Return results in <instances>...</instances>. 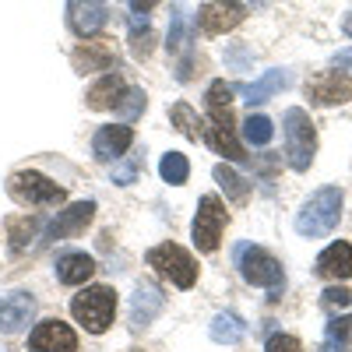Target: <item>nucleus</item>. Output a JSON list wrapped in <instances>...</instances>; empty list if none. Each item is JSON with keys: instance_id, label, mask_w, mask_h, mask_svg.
Returning <instances> with one entry per match:
<instances>
[{"instance_id": "72a5a7b5", "label": "nucleus", "mask_w": 352, "mask_h": 352, "mask_svg": "<svg viewBox=\"0 0 352 352\" xmlns=\"http://www.w3.org/2000/svg\"><path fill=\"white\" fill-rule=\"evenodd\" d=\"M134 176H138V162H127V166H120V169H113V180L116 184H134Z\"/></svg>"}, {"instance_id": "b1692460", "label": "nucleus", "mask_w": 352, "mask_h": 352, "mask_svg": "<svg viewBox=\"0 0 352 352\" xmlns=\"http://www.w3.org/2000/svg\"><path fill=\"white\" fill-rule=\"evenodd\" d=\"M169 120L180 127V134L184 138H190V141H197V138H204V124L197 120V113L187 106V102H176L173 109H169Z\"/></svg>"}, {"instance_id": "5701e85b", "label": "nucleus", "mask_w": 352, "mask_h": 352, "mask_svg": "<svg viewBox=\"0 0 352 352\" xmlns=\"http://www.w3.org/2000/svg\"><path fill=\"white\" fill-rule=\"evenodd\" d=\"M43 229V219H36V215H25V219H11L8 222V236H11V250L14 254H21L28 243L36 240V232Z\"/></svg>"}, {"instance_id": "a211bd4d", "label": "nucleus", "mask_w": 352, "mask_h": 352, "mask_svg": "<svg viewBox=\"0 0 352 352\" xmlns=\"http://www.w3.org/2000/svg\"><path fill=\"white\" fill-rule=\"evenodd\" d=\"M96 275V261L81 254V250H71V254H60L56 257V278L64 285H81Z\"/></svg>"}, {"instance_id": "f8f14e48", "label": "nucleus", "mask_w": 352, "mask_h": 352, "mask_svg": "<svg viewBox=\"0 0 352 352\" xmlns=\"http://www.w3.org/2000/svg\"><path fill=\"white\" fill-rule=\"evenodd\" d=\"M32 314H36V300L28 292H8V296H0V331L4 335L25 331Z\"/></svg>"}, {"instance_id": "4c0bfd02", "label": "nucleus", "mask_w": 352, "mask_h": 352, "mask_svg": "<svg viewBox=\"0 0 352 352\" xmlns=\"http://www.w3.org/2000/svg\"><path fill=\"white\" fill-rule=\"evenodd\" d=\"M247 4H254V8H268V0H247Z\"/></svg>"}, {"instance_id": "2f4dec72", "label": "nucleus", "mask_w": 352, "mask_h": 352, "mask_svg": "<svg viewBox=\"0 0 352 352\" xmlns=\"http://www.w3.org/2000/svg\"><path fill=\"white\" fill-rule=\"evenodd\" d=\"M349 303H352V292L349 289H342V285L324 289V307H349Z\"/></svg>"}, {"instance_id": "4be33fe9", "label": "nucleus", "mask_w": 352, "mask_h": 352, "mask_svg": "<svg viewBox=\"0 0 352 352\" xmlns=\"http://www.w3.org/2000/svg\"><path fill=\"white\" fill-rule=\"evenodd\" d=\"M243 335H247V324H243L236 314H215V320H212V338H215L219 345H236Z\"/></svg>"}, {"instance_id": "20e7f679", "label": "nucleus", "mask_w": 352, "mask_h": 352, "mask_svg": "<svg viewBox=\"0 0 352 352\" xmlns=\"http://www.w3.org/2000/svg\"><path fill=\"white\" fill-rule=\"evenodd\" d=\"M71 314L78 324H85V331L102 335L113 324V314H116V292L109 285H92V289H81L78 296L71 300Z\"/></svg>"}, {"instance_id": "f704fd0d", "label": "nucleus", "mask_w": 352, "mask_h": 352, "mask_svg": "<svg viewBox=\"0 0 352 352\" xmlns=\"http://www.w3.org/2000/svg\"><path fill=\"white\" fill-rule=\"evenodd\" d=\"M159 4V0H131V11L134 14H144V18H148V11Z\"/></svg>"}, {"instance_id": "6e6552de", "label": "nucleus", "mask_w": 352, "mask_h": 352, "mask_svg": "<svg viewBox=\"0 0 352 352\" xmlns=\"http://www.w3.org/2000/svg\"><path fill=\"white\" fill-rule=\"evenodd\" d=\"M226 222H229L226 204L215 194H204L201 204H197V215H194V243H197V250H204V254L219 250Z\"/></svg>"}, {"instance_id": "2eb2a0df", "label": "nucleus", "mask_w": 352, "mask_h": 352, "mask_svg": "<svg viewBox=\"0 0 352 352\" xmlns=\"http://www.w3.org/2000/svg\"><path fill=\"white\" fill-rule=\"evenodd\" d=\"M162 307H166L162 289L152 285V282H141V285L134 289V296H131V324H134V328H148L152 320L159 317Z\"/></svg>"}, {"instance_id": "4468645a", "label": "nucleus", "mask_w": 352, "mask_h": 352, "mask_svg": "<svg viewBox=\"0 0 352 352\" xmlns=\"http://www.w3.org/2000/svg\"><path fill=\"white\" fill-rule=\"evenodd\" d=\"M134 141V131L127 124H109V127H99L96 138H92V152L99 162H116Z\"/></svg>"}, {"instance_id": "7ed1b4c3", "label": "nucleus", "mask_w": 352, "mask_h": 352, "mask_svg": "<svg viewBox=\"0 0 352 352\" xmlns=\"http://www.w3.org/2000/svg\"><path fill=\"white\" fill-rule=\"evenodd\" d=\"M236 268H240V275H243L250 285L268 289L272 300L282 296V289H285L282 264H278L268 250H264V247H257V243H240V247H236Z\"/></svg>"}, {"instance_id": "f257e3e1", "label": "nucleus", "mask_w": 352, "mask_h": 352, "mask_svg": "<svg viewBox=\"0 0 352 352\" xmlns=\"http://www.w3.org/2000/svg\"><path fill=\"white\" fill-rule=\"evenodd\" d=\"M204 102H208V120H204V141L212 144L219 155H226L229 162H247L240 141H236V124H232V85H226L222 78L208 85L204 92Z\"/></svg>"}, {"instance_id": "7c9ffc66", "label": "nucleus", "mask_w": 352, "mask_h": 352, "mask_svg": "<svg viewBox=\"0 0 352 352\" xmlns=\"http://www.w3.org/2000/svg\"><path fill=\"white\" fill-rule=\"evenodd\" d=\"M264 352H303V345L292 335H272L268 345H264Z\"/></svg>"}, {"instance_id": "473e14b6", "label": "nucleus", "mask_w": 352, "mask_h": 352, "mask_svg": "<svg viewBox=\"0 0 352 352\" xmlns=\"http://www.w3.org/2000/svg\"><path fill=\"white\" fill-rule=\"evenodd\" d=\"M131 50H134V56H148L152 53V32H148V28L131 36Z\"/></svg>"}, {"instance_id": "ddd939ff", "label": "nucleus", "mask_w": 352, "mask_h": 352, "mask_svg": "<svg viewBox=\"0 0 352 352\" xmlns=\"http://www.w3.org/2000/svg\"><path fill=\"white\" fill-rule=\"evenodd\" d=\"M96 219V201H78L71 204L67 212H60L50 226H46V236L50 240H67V236H78V232H85V226Z\"/></svg>"}, {"instance_id": "9b49d317", "label": "nucleus", "mask_w": 352, "mask_h": 352, "mask_svg": "<svg viewBox=\"0 0 352 352\" xmlns=\"http://www.w3.org/2000/svg\"><path fill=\"white\" fill-rule=\"evenodd\" d=\"M28 349L32 352H78V335L64 320H43L28 335Z\"/></svg>"}, {"instance_id": "423d86ee", "label": "nucleus", "mask_w": 352, "mask_h": 352, "mask_svg": "<svg viewBox=\"0 0 352 352\" xmlns=\"http://www.w3.org/2000/svg\"><path fill=\"white\" fill-rule=\"evenodd\" d=\"M144 261H148V268H155L162 278H169L176 289H190L197 282V264L180 243H159L144 254Z\"/></svg>"}, {"instance_id": "c756f323", "label": "nucleus", "mask_w": 352, "mask_h": 352, "mask_svg": "<svg viewBox=\"0 0 352 352\" xmlns=\"http://www.w3.org/2000/svg\"><path fill=\"white\" fill-rule=\"evenodd\" d=\"M113 109L120 113L124 120H134V116H141V113H144V92H141V88H124L120 102H116Z\"/></svg>"}, {"instance_id": "e433bc0d", "label": "nucleus", "mask_w": 352, "mask_h": 352, "mask_svg": "<svg viewBox=\"0 0 352 352\" xmlns=\"http://www.w3.org/2000/svg\"><path fill=\"white\" fill-rule=\"evenodd\" d=\"M342 32H345V36H349V39H352V14H349V18H345V21H342Z\"/></svg>"}, {"instance_id": "412c9836", "label": "nucleus", "mask_w": 352, "mask_h": 352, "mask_svg": "<svg viewBox=\"0 0 352 352\" xmlns=\"http://www.w3.org/2000/svg\"><path fill=\"white\" fill-rule=\"evenodd\" d=\"M285 85H289V74L275 67V71H268L261 81H254V85L247 88V102H250V106H257V102H268L275 92H282Z\"/></svg>"}, {"instance_id": "f3484780", "label": "nucleus", "mask_w": 352, "mask_h": 352, "mask_svg": "<svg viewBox=\"0 0 352 352\" xmlns=\"http://www.w3.org/2000/svg\"><path fill=\"white\" fill-rule=\"evenodd\" d=\"M317 275L320 278H335V282H345L352 275V247L345 240L331 243L328 250H320L317 257Z\"/></svg>"}, {"instance_id": "393cba45", "label": "nucleus", "mask_w": 352, "mask_h": 352, "mask_svg": "<svg viewBox=\"0 0 352 352\" xmlns=\"http://www.w3.org/2000/svg\"><path fill=\"white\" fill-rule=\"evenodd\" d=\"M352 345V317H335L328 324V342L317 352H345Z\"/></svg>"}, {"instance_id": "1a4fd4ad", "label": "nucleus", "mask_w": 352, "mask_h": 352, "mask_svg": "<svg viewBox=\"0 0 352 352\" xmlns=\"http://www.w3.org/2000/svg\"><path fill=\"white\" fill-rule=\"evenodd\" d=\"M247 18V8L240 0H212L197 11V25L204 36H222V32H232L240 21Z\"/></svg>"}, {"instance_id": "dca6fc26", "label": "nucleus", "mask_w": 352, "mask_h": 352, "mask_svg": "<svg viewBox=\"0 0 352 352\" xmlns=\"http://www.w3.org/2000/svg\"><path fill=\"white\" fill-rule=\"evenodd\" d=\"M67 21H71V28L81 39H88V36H96L99 28L106 25V4L102 0H71L67 4Z\"/></svg>"}, {"instance_id": "39448f33", "label": "nucleus", "mask_w": 352, "mask_h": 352, "mask_svg": "<svg viewBox=\"0 0 352 352\" xmlns=\"http://www.w3.org/2000/svg\"><path fill=\"white\" fill-rule=\"evenodd\" d=\"M282 127H285V155H289V166L296 169V173L310 169L314 152H317V131L310 124L307 109H300V106L285 109Z\"/></svg>"}, {"instance_id": "cd10ccee", "label": "nucleus", "mask_w": 352, "mask_h": 352, "mask_svg": "<svg viewBox=\"0 0 352 352\" xmlns=\"http://www.w3.org/2000/svg\"><path fill=\"white\" fill-rule=\"evenodd\" d=\"M272 134H275V127H272V120L268 116H261V113H250L247 120H243V138L250 141V144H268L272 141Z\"/></svg>"}, {"instance_id": "f03ea898", "label": "nucleus", "mask_w": 352, "mask_h": 352, "mask_svg": "<svg viewBox=\"0 0 352 352\" xmlns=\"http://www.w3.org/2000/svg\"><path fill=\"white\" fill-rule=\"evenodd\" d=\"M338 215H342V190L338 187H320L296 215V232L300 236H310V240H320L338 226Z\"/></svg>"}, {"instance_id": "6ab92c4d", "label": "nucleus", "mask_w": 352, "mask_h": 352, "mask_svg": "<svg viewBox=\"0 0 352 352\" xmlns=\"http://www.w3.org/2000/svg\"><path fill=\"white\" fill-rule=\"evenodd\" d=\"M124 78L120 74H102L92 88L85 92V102H88V109H113L116 102H120V96H124Z\"/></svg>"}, {"instance_id": "aec40b11", "label": "nucleus", "mask_w": 352, "mask_h": 352, "mask_svg": "<svg viewBox=\"0 0 352 352\" xmlns=\"http://www.w3.org/2000/svg\"><path fill=\"white\" fill-rule=\"evenodd\" d=\"M113 64H116L113 50H109V46H99V43H85V46L74 53V67H78L81 74H88V71H109Z\"/></svg>"}, {"instance_id": "bb28decb", "label": "nucleus", "mask_w": 352, "mask_h": 352, "mask_svg": "<svg viewBox=\"0 0 352 352\" xmlns=\"http://www.w3.org/2000/svg\"><path fill=\"white\" fill-rule=\"evenodd\" d=\"M215 180H219V187L229 194V201H247V194H250V184L243 180L240 173H232L229 166H215Z\"/></svg>"}, {"instance_id": "0eeeda50", "label": "nucleus", "mask_w": 352, "mask_h": 352, "mask_svg": "<svg viewBox=\"0 0 352 352\" xmlns=\"http://www.w3.org/2000/svg\"><path fill=\"white\" fill-rule=\"evenodd\" d=\"M8 190L14 201L21 204H32V208H53V204L64 201V187H56L50 176L32 173V169H21L8 180Z\"/></svg>"}, {"instance_id": "9d476101", "label": "nucleus", "mask_w": 352, "mask_h": 352, "mask_svg": "<svg viewBox=\"0 0 352 352\" xmlns=\"http://www.w3.org/2000/svg\"><path fill=\"white\" fill-rule=\"evenodd\" d=\"M307 96L317 106H342L352 99V78L342 71H324L307 81Z\"/></svg>"}, {"instance_id": "c85d7f7f", "label": "nucleus", "mask_w": 352, "mask_h": 352, "mask_svg": "<svg viewBox=\"0 0 352 352\" xmlns=\"http://www.w3.org/2000/svg\"><path fill=\"white\" fill-rule=\"evenodd\" d=\"M169 53H176L184 43H187V14H184V0H173V25H169Z\"/></svg>"}, {"instance_id": "c9c22d12", "label": "nucleus", "mask_w": 352, "mask_h": 352, "mask_svg": "<svg viewBox=\"0 0 352 352\" xmlns=\"http://www.w3.org/2000/svg\"><path fill=\"white\" fill-rule=\"evenodd\" d=\"M335 67H338V71H345V67H352V50H342V53L335 56Z\"/></svg>"}, {"instance_id": "a878e982", "label": "nucleus", "mask_w": 352, "mask_h": 352, "mask_svg": "<svg viewBox=\"0 0 352 352\" xmlns=\"http://www.w3.org/2000/svg\"><path fill=\"white\" fill-rule=\"evenodd\" d=\"M159 173H162L166 184L180 187V184H187V176H190V162H187V155H180V152H166L162 162H159Z\"/></svg>"}]
</instances>
